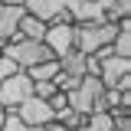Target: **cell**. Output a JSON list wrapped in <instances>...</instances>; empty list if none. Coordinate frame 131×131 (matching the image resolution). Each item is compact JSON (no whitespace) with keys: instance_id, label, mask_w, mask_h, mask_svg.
I'll list each match as a JSON object with an SVG mask.
<instances>
[{"instance_id":"cell-1","label":"cell","mask_w":131,"mask_h":131,"mask_svg":"<svg viewBox=\"0 0 131 131\" xmlns=\"http://www.w3.org/2000/svg\"><path fill=\"white\" fill-rule=\"evenodd\" d=\"M0 52H3L7 59H13L20 72H26L30 66H39V62H46V59H52V52H49V49L43 46V43H36V39L3 43V46H0Z\"/></svg>"},{"instance_id":"cell-2","label":"cell","mask_w":131,"mask_h":131,"mask_svg":"<svg viewBox=\"0 0 131 131\" xmlns=\"http://www.w3.org/2000/svg\"><path fill=\"white\" fill-rule=\"evenodd\" d=\"M115 30L118 23H85V26H75V49L85 52V56H95L102 46H108L115 39Z\"/></svg>"},{"instance_id":"cell-3","label":"cell","mask_w":131,"mask_h":131,"mask_svg":"<svg viewBox=\"0 0 131 131\" xmlns=\"http://www.w3.org/2000/svg\"><path fill=\"white\" fill-rule=\"evenodd\" d=\"M30 95H33V82L26 72H13L10 79L0 82V108L3 112H16Z\"/></svg>"},{"instance_id":"cell-4","label":"cell","mask_w":131,"mask_h":131,"mask_svg":"<svg viewBox=\"0 0 131 131\" xmlns=\"http://www.w3.org/2000/svg\"><path fill=\"white\" fill-rule=\"evenodd\" d=\"M43 46L52 52V59H62L66 52L75 49V26L72 23H49L46 36H43Z\"/></svg>"},{"instance_id":"cell-5","label":"cell","mask_w":131,"mask_h":131,"mask_svg":"<svg viewBox=\"0 0 131 131\" xmlns=\"http://www.w3.org/2000/svg\"><path fill=\"white\" fill-rule=\"evenodd\" d=\"M16 118L23 121V125H30V128H43V125H49L56 115H52V108H49L43 98H36V95H30L20 108H16Z\"/></svg>"},{"instance_id":"cell-6","label":"cell","mask_w":131,"mask_h":131,"mask_svg":"<svg viewBox=\"0 0 131 131\" xmlns=\"http://www.w3.org/2000/svg\"><path fill=\"white\" fill-rule=\"evenodd\" d=\"M66 10L72 16V26H85V23H105V10L98 0H69Z\"/></svg>"},{"instance_id":"cell-7","label":"cell","mask_w":131,"mask_h":131,"mask_svg":"<svg viewBox=\"0 0 131 131\" xmlns=\"http://www.w3.org/2000/svg\"><path fill=\"white\" fill-rule=\"evenodd\" d=\"M131 75V59H121V56H108L98 62V82L105 89H115V82Z\"/></svg>"},{"instance_id":"cell-8","label":"cell","mask_w":131,"mask_h":131,"mask_svg":"<svg viewBox=\"0 0 131 131\" xmlns=\"http://www.w3.org/2000/svg\"><path fill=\"white\" fill-rule=\"evenodd\" d=\"M66 3L69 0H26L23 7H26V13L39 16L43 23H52L59 13H66Z\"/></svg>"},{"instance_id":"cell-9","label":"cell","mask_w":131,"mask_h":131,"mask_svg":"<svg viewBox=\"0 0 131 131\" xmlns=\"http://www.w3.org/2000/svg\"><path fill=\"white\" fill-rule=\"evenodd\" d=\"M23 13H26V7H13V3H3V7H0V46L16 33Z\"/></svg>"},{"instance_id":"cell-10","label":"cell","mask_w":131,"mask_h":131,"mask_svg":"<svg viewBox=\"0 0 131 131\" xmlns=\"http://www.w3.org/2000/svg\"><path fill=\"white\" fill-rule=\"evenodd\" d=\"M59 69H62L66 75H72V79H82L89 72V56L79 52V49H72V52H66L62 59H59Z\"/></svg>"},{"instance_id":"cell-11","label":"cell","mask_w":131,"mask_h":131,"mask_svg":"<svg viewBox=\"0 0 131 131\" xmlns=\"http://www.w3.org/2000/svg\"><path fill=\"white\" fill-rule=\"evenodd\" d=\"M46 26H49V23H43L39 16L23 13V16H20V26H16V33H20L23 39H36V43H43V36H46Z\"/></svg>"},{"instance_id":"cell-12","label":"cell","mask_w":131,"mask_h":131,"mask_svg":"<svg viewBox=\"0 0 131 131\" xmlns=\"http://www.w3.org/2000/svg\"><path fill=\"white\" fill-rule=\"evenodd\" d=\"M56 72H59V59H46V62L30 66V69H26L30 82H52V75H56Z\"/></svg>"},{"instance_id":"cell-13","label":"cell","mask_w":131,"mask_h":131,"mask_svg":"<svg viewBox=\"0 0 131 131\" xmlns=\"http://www.w3.org/2000/svg\"><path fill=\"white\" fill-rule=\"evenodd\" d=\"M79 131H115V128H112V118L105 112H92V115H85Z\"/></svg>"},{"instance_id":"cell-14","label":"cell","mask_w":131,"mask_h":131,"mask_svg":"<svg viewBox=\"0 0 131 131\" xmlns=\"http://www.w3.org/2000/svg\"><path fill=\"white\" fill-rule=\"evenodd\" d=\"M52 121H59L66 131H79V128H82V121H85V115L72 112V108H62V112H56V118H52Z\"/></svg>"},{"instance_id":"cell-15","label":"cell","mask_w":131,"mask_h":131,"mask_svg":"<svg viewBox=\"0 0 131 131\" xmlns=\"http://www.w3.org/2000/svg\"><path fill=\"white\" fill-rule=\"evenodd\" d=\"M46 128V125H43ZM43 128H30V125H23L20 118H16V112H7L3 115V125H0V131H43Z\"/></svg>"},{"instance_id":"cell-16","label":"cell","mask_w":131,"mask_h":131,"mask_svg":"<svg viewBox=\"0 0 131 131\" xmlns=\"http://www.w3.org/2000/svg\"><path fill=\"white\" fill-rule=\"evenodd\" d=\"M52 92H59V89H56L52 82H33V95H36V98H43V102H46V98L52 95Z\"/></svg>"},{"instance_id":"cell-17","label":"cell","mask_w":131,"mask_h":131,"mask_svg":"<svg viewBox=\"0 0 131 131\" xmlns=\"http://www.w3.org/2000/svg\"><path fill=\"white\" fill-rule=\"evenodd\" d=\"M46 105L52 108V115H56V112H62V108H69V105H66V92H52V95L46 98Z\"/></svg>"},{"instance_id":"cell-18","label":"cell","mask_w":131,"mask_h":131,"mask_svg":"<svg viewBox=\"0 0 131 131\" xmlns=\"http://www.w3.org/2000/svg\"><path fill=\"white\" fill-rule=\"evenodd\" d=\"M13 72H20V69H16V62H13V59H7V56H0V82L10 79Z\"/></svg>"},{"instance_id":"cell-19","label":"cell","mask_w":131,"mask_h":131,"mask_svg":"<svg viewBox=\"0 0 131 131\" xmlns=\"http://www.w3.org/2000/svg\"><path fill=\"white\" fill-rule=\"evenodd\" d=\"M115 10H118V16L125 20V16H131V0H115Z\"/></svg>"},{"instance_id":"cell-20","label":"cell","mask_w":131,"mask_h":131,"mask_svg":"<svg viewBox=\"0 0 131 131\" xmlns=\"http://www.w3.org/2000/svg\"><path fill=\"white\" fill-rule=\"evenodd\" d=\"M43 131H66V128H62V125H59V121H49V125H46V128H43Z\"/></svg>"},{"instance_id":"cell-21","label":"cell","mask_w":131,"mask_h":131,"mask_svg":"<svg viewBox=\"0 0 131 131\" xmlns=\"http://www.w3.org/2000/svg\"><path fill=\"white\" fill-rule=\"evenodd\" d=\"M0 3H13V7H23L26 0H0Z\"/></svg>"},{"instance_id":"cell-22","label":"cell","mask_w":131,"mask_h":131,"mask_svg":"<svg viewBox=\"0 0 131 131\" xmlns=\"http://www.w3.org/2000/svg\"><path fill=\"white\" fill-rule=\"evenodd\" d=\"M3 115H7V112H3V108H0V125H3Z\"/></svg>"},{"instance_id":"cell-23","label":"cell","mask_w":131,"mask_h":131,"mask_svg":"<svg viewBox=\"0 0 131 131\" xmlns=\"http://www.w3.org/2000/svg\"><path fill=\"white\" fill-rule=\"evenodd\" d=\"M0 56H3V52H0Z\"/></svg>"},{"instance_id":"cell-24","label":"cell","mask_w":131,"mask_h":131,"mask_svg":"<svg viewBox=\"0 0 131 131\" xmlns=\"http://www.w3.org/2000/svg\"><path fill=\"white\" fill-rule=\"evenodd\" d=\"M0 7H3V3H0Z\"/></svg>"}]
</instances>
